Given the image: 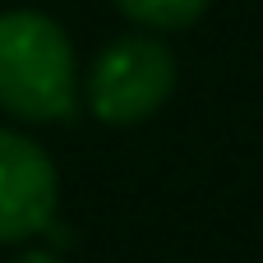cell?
Instances as JSON below:
<instances>
[{
  "label": "cell",
  "instance_id": "obj_1",
  "mask_svg": "<svg viewBox=\"0 0 263 263\" xmlns=\"http://www.w3.org/2000/svg\"><path fill=\"white\" fill-rule=\"evenodd\" d=\"M79 106V60L65 28L37 9L0 14V111L55 125Z\"/></svg>",
  "mask_w": 263,
  "mask_h": 263
},
{
  "label": "cell",
  "instance_id": "obj_2",
  "mask_svg": "<svg viewBox=\"0 0 263 263\" xmlns=\"http://www.w3.org/2000/svg\"><path fill=\"white\" fill-rule=\"evenodd\" d=\"M176 92V55L157 37H116L97 51L83 97L102 125H139Z\"/></svg>",
  "mask_w": 263,
  "mask_h": 263
},
{
  "label": "cell",
  "instance_id": "obj_3",
  "mask_svg": "<svg viewBox=\"0 0 263 263\" xmlns=\"http://www.w3.org/2000/svg\"><path fill=\"white\" fill-rule=\"evenodd\" d=\"M60 180L51 157L14 129H0V245L42 236L55 222Z\"/></svg>",
  "mask_w": 263,
  "mask_h": 263
},
{
  "label": "cell",
  "instance_id": "obj_5",
  "mask_svg": "<svg viewBox=\"0 0 263 263\" xmlns=\"http://www.w3.org/2000/svg\"><path fill=\"white\" fill-rule=\"evenodd\" d=\"M14 263H60V254H51V250H28V254H18Z\"/></svg>",
  "mask_w": 263,
  "mask_h": 263
},
{
  "label": "cell",
  "instance_id": "obj_4",
  "mask_svg": "<svg viewBox=\"0 0 263 263\" xmlns=\"http://www.w3.org/2000/svg\"><path fill=\"white\" fill-rule=\"evenodd\" d=\"M116 9L143 28H157V32H176V28H190L203 18L208 0H116Z\"/></svg>",
  "mask_w": 263,
  "mask_h": 263
}]
</instances>
